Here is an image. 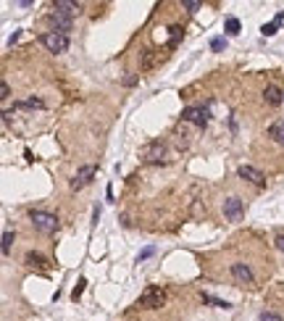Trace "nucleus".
Wrapping results in <instances>:
<instances>
[{"label": "nucleus", "instance_id": "f257e3e1", "mask_svg": "<svg viewBox=\"0 0 284 321\" xmlns=\"http://www.w3.org/2000/svg\"><path fill=\"white\" fill-rule=\"evenodd\" d=\"M29 221L35 229H40L42 234H55L61 221H58L55 214H48V211H29Z\"/></svg>", "mask_w": 284, "mask_h": 321}, {"label": "nucleus", "instance_id": "f03ea898", "mask_svg": "<svg viewBox=\"0 0 284 321\" xmlns=\"http://www.w3.org/2000/svg\"><path fill=\"white\" fill-rule=\"evenodd\" d=\"M40 42L55 55H61V53L69 50V37L61 35V32H45V35H40Z\"/></svg>", "mask_w": 284, "mask_h": 321}, {"label": "nucleus", "instance_id": "7ed1b4c3", "mask_svg": "<svg viewBox=\"0 0 284 321\" xmlns=\"http://www.w3.org/2000/svg\"><path fill=\"white\" fill-rule=\"evenodd\" d=\"M166 156H169V147H166V143H160V140L142 147V160L145 163H166L169 160Z\"/></svg>", "mask_w": 284, "mask_h": 321}, {"label": "nucleus", "instance_id": "20e7f679", "mask_svg": "<svg viewBox=\"0 0 284 321\" xmlns=\"http://www.w3.org/2000/svg\"><path fill=\"white\" fill-rule=\"evenodd\" d=\"M163 303H166V292L160 290V287H147L137 300L140 308H160Z\"/></svg>", "mask_w": 284, "mask_h": 321}, {"label": "nucleus", "instance_id": "39448f33", "mask_svg": "<svg viewBox=\"0 0 284 321\" xmlns=\"http://www.w3.org/2000/svg\"><path fill=\"white\" fill-rule=\"evenodd\" d=\"M224 216H227V221H242L245 216V205L237 195H231L224 200Z\"/></svg>", "mask_w": 284, "mask_h": 321}, {"label": "nucleus", "instance_id": "423d86ee", "mask_svg": "<svg viewBox=\"0 0 284 321\" xmlns=\"http://www.w3.org/2000/svg\"><path fill=\"white\" fill-rule=\"evenodd\" d=\"M95 174H98V169H95L92 163L82 166V169L74 174V179H71V190H82V187H87V184L95 179Z\"/></svg>", "mask_w": 284, "mask_h": 321}, {"label": "nucleus", "instance_id": "0eeeda50", "mask_svg": "<svg viewBox=\"0 0 284 321\" xmlns=\"http://www.w3.org/2000/svg\"><path fill=\"white\" fill-rule=\"evenodd\" d=\"M182 119L187 121V124H195L203 129L205 124H208V113L203 111V108H195V106H190V108H184V113H182Z\"/></svg>", "mask_w": 284, "mask_h": 321}, {"label": "nucleus", "instance_id": "6e6552de", "mask_svg": "<svg viewBox=\"0 0 284 321\" xmlns=\"http://www.w3.org/2000/svg\"><path fill=\"white\" fill-rule=\"evenodd\" d=\"M237 174H240V179H245V182L255 184V187H263V184H266V177H263L255 166H240V169H237Z\"/></svg>", "mask_w": 284, "mask_h": 321}, {"label": "nucleus", "instance_id": "1a4fd4ad", "mask_svg": "<svg viewBox=\"0 0 284 321\" xmlns=\"http://www.w3.org/2000/svg\"><path fill=\"white\" fill-rule=\"evenodd\" d=\"M231 277H234L237 285H253L255 282V277H253V271H250L248 263H231Z\"/></svg>", "mask_w": 284, "mask_h": 321}, {"label": "nucleus", "instance_id": "9d476101", "mask_svg": "<svg viewBox=\"0 0 284 321\" xmlns=\"http://www.w3.org/2000/svg\"><path fill=\"white\" fill-rule=\"evenodd\" d=\"M53 11H58V14H63V16H76L82 11V3H71V0H55L53 3Z\"/></svg>", "mask_w": 284, "mask_h": 321}, {"label": "nucleus", "instance_id": "9b49d317", "mask_svg": "<svg viewBox=\"0 0 284 321\" xmlns=\"http://www.w3.org/2000/svg\"><path fill=\"white\" fill-rule=\"evenodd\" d=\"M50 24H53V32H61V35H66V32H71V18L58 14V11H53L50 14Z\"/></svg>", "mask_w": 284, "mask_h": 321}, {"label": "nucleus", "instance_id": "f8f14e48", "mask_svg": "<svg viewBox=\"0 0 284 321\" xmlns=\"http://www.w3.org/2000/svg\"><path fill=\"white\" fill-rule=\"evenodd\" d=\"M263 100H266L268 106H279V103H284V92H282L279 87L268 85V87H266V92H263Z\"/></svg>", "mask_w": 284, "mask_h": 321}, {"label": "nucleus", "instance_id": "ddd939ff", "mask_svg": "<svg viewBox=\"0 0 284 321\" xmlns=\"http://www.w3.org/2000/svg\"><path fill=\"white\" fill-rule=\"evenodd\" d=\"M268 134H271V140H274L276 145H282V147H284V119L274 121V124L268 126Z\"/></svg>", "mask_w": 284, "mask_h": 321}, {"label": "nucleus", "instance_id": "4468645a", "mask_svg": "<svg viewBox=\"0 0 284 321\" xmlns=\"http://www.w3.org/2000/svg\"><path fill=\"white\" fill-rule=\"evenodd\" d=\"M158 58H160V53H156V50H145V53H142V61H140V69H142V71L153 69L158 63Z\"/></svg>", "mask_w": 284, "mask_h": 321}, {"label": "nucleus", "instance_id": "2eb2a0df", "mask_svg": "<svg viewBox=\"0 0 284 321\" xmlns=\"http://www.w3.org/2000/svg\"><path fill=\"white\" fill-rule=\"evenodd\" d=\"M27 263L29 266H37V268H45V258L40 253H27Z\"/></svg>", "mask_w": 284, "mask_h": 321}, {"label": "nucleus", "instance_id": "dca6fc26", "mask_svg": "<svg viewBox=\"0 0 284 321\" xmlns=\"http://www.w3.org/2000/svg\"><path fill=\"white\" fill-rule=\"evenodd\" d=\"M203 300H205V303H211V305H216V308H231V303H227V300H218V298H213V295H208V292L203 295Z\"/></svg>", "mask_w": 284, "mask_h": 321}, {"label": "nucleus", "instance_id": "f3484780", "mask_svg": "<svg viewBox=\"0 0 284 321\" xmlns=\"http://www.w3.org/2000/svg\"><path fill=\"white\" fill-rule=\"evenodd\" d=\"M45 103L40 98H29V100H21V103H16V108H42Z\"/></svg>", "mask_w": 284, "mask_h": 321}, {"label": "nucleus", "instance_id": "a211bd4d", "mask_svg": "<svg viewBox=\"0 0 284 321\" xmlns=\"http://www.w3.org/2000/svg\"><path fill=\"white\" fill-rule=\"evenodd\" d=\"M11 242H14V232H3V255L11 253Z\"/></svg>", "mask_w": 284, "mask_h": 321}, {"label": "nucleus", "instance_id": "6ab92c4d", "mask_svg": "<svg viewBox=\"0 0 284 321\" xmlns=\"http://www.w3.org/2000/svg\"><path fill=\"white\" fill-rule=\"evenodd\" d=\"M276 29H279V24H276V21H271V24H263V37H274L276 35Z\"/></svg>", "mask_w": 284, "mask_h": 321}, {"label": "nucleus", "instance_id": "aec40b11", "mask_svg": "<svg viewBox=\"0 0 284 321\" xmlns=\"http://www.w3.org/2000/svg\"><path fill=\"white\" fill-rule=\"evenodd\" d=\"M227 32H229V35H237V32H240V21H237L234 16L227 18Z\"/></svg>", "mask_w": 284, "mask_h": 321}, {"label": "nucleus", "instance_id": "412c9836", "mask_svg": "<svg viewBox=\"0 0 284 321\" xmlns=\"http://www.w3.org/2000/svg\"><path fill=\"white\" fill-rule=\"evenodd\" d=\"M85 285H87L85 279H79V282H76V287H74V292H71V298H74V300H79V298H82V292H85Z\"/></svg>", "mask_w": 284, "mask_h": 321}, {"label": "nucleus", "instance_id": "4be33fe9", "mask_svg": "<svg viewBox=\"0 0 284 321\" xmlns=\"http://www.w3.org/2000/svg\"><path fill=\"white\" fill-rule=\"evenodd\" d=\"M182 8H187L190 14H195V11L200 8V3H197V0H184V3H182Z\"/></svg>", "mask_w": 284, "mask_h": 321}, {"label": "nucleus", "instance_id": "5701e85b", "mask_svg": "<svg viewBox=\"0 0 284 321\" xmlns=\"http://www.w3.org/2000/svg\"><path fill=\"white\" fill-rule=\"evenodd\" d=\"M211 48L213 50H224V48H227V40H224V37H216V40L211 42Z\"/></svg>", "mask_w": 284, "mask_h": 321}, {"label": "nucleus", "instance_id": "b1692460", "mask_svg": "<svg viewBox=\"0 0 284 321\" xmlns=\"http://www.w3.org/2000/svg\"><path fill=\"white\" fill-rule=\"evenodd\" d=\"M274 245H276V250H279V253H284V234H276Z\"/></svg>", "mask_w": 284, "mask_h": 321}, {"label": "nucleus", "instance_id": "393cba45", "mask_svg": "<svg viewBox=\"0 0 284 321\" xmlns=\"http://www.w3.org/2000/svg\"><path fill=\"white\" fill-rule=\"evenodd\" d=\"M8 95H11V89H8V85H5V82H0V98H8Z\"/></svg>", "mask_w": 284, "mask_h": 321}, {"label": "nucleus", "instance_id": "a878e982", "mask_svg": "<svg viewBox=\"0 0 284 321\" xmlns=\"http://www.w3.org/2000/svg\"><path fill=\"white\" fill-rule=\"evenodd\" d=\"M261 321H282V319L276 316V313H263V316H261Z\"/></svg>", "mask_w": 284, "mask_h": 321}, {"label": "nucleus", "instance_id": "bb28decb", "mask_svg": "<svg viewBox=\"0 0 284 321\" xmlns=\"http://www.w3.org/2000/svg\"><path fill=\"white\" fill-rule=\"evenodd\" d=\"M150 255H153V248H145V250L140 253V258H137V261H145V258H150Z\"/></svg>", "mask_w": 284, "mask_h": 321}]
</instances>
